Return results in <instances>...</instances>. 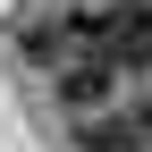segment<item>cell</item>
Listing matches in <instances>:
<instances>
[{
    "label": "cell",
    "instance_id": "6da1fadb",
    "mask_svg": "<svg viewBox=\"0 0 152 152\" xmlns=\"http://www.w3.org/2000/svg\"><path fill=\"white\" fill-rule=\"evenodd\" d=\"M85 42L110 68H152V0H102L85 17Z\"/></svg>",
    "mask_w": 152,
    "mask_h": 152
},
{
    "label": "cell",
    "instance_id": "7a4b0ae2",
    "mask_svg": "<svg viewBox=\"0 0 152 152\" xmlns=\"http://www.w3.org/2000/svg\"><path fill=\"white\" fill-rule=\"evenodd\" d=\"M85 152H152V102H127L110 118L85 110Z\"/></svg>",
    "mask_w": 152,
    "mask_h": 152
}]
</instances>
